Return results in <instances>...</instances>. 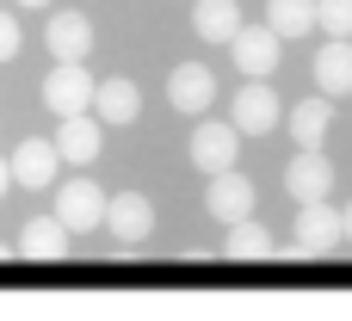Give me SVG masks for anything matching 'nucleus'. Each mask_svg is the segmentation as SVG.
<instances>
[{
  "mask_svg": "<svg viewBox=\"0 0 352 321\" xmlns=\"http://www.w3.org/2000/svg\"><path fill=\"white\" fill-rule=\"evenodd\" d=\"M93 74H87V62H56L50 74H43V105H50V118H74V111H93Z\"/></svg>",
  "mask_w": 352,
  "mask_h": 321,
  "instance_id": "nucleus-1",
  "label": "nucleus"
},
{
  "mask_svg": "<svg viewBox=\"0 0 352 321\" xmlns=\"http://www.w3.org/2000/svg\"><path fill=\"white\" fill-rule=\"evenodd\" d=\"M229 56H235V68H241L248 80H266V74L278 68V56H285V37H278L272 25H241V31L229 37Z\"/></svg>",
  "mask_w": 352,
  "mask_h": 321,
  "instance_id": "nucleus-2",
  "label": "nucleus"
},
{
  "mask_svg": "<svg viewBox=\"0 0 352 321\" xmlns=\"http://www.w3.org/2000/svg\"><path fill=\"white\" fill-rule=\"evenodd\" d=\"M56 155H62V167H93L99 161V148H105V124L93 118V111H74V118H56Z\"/></svg>",
  "mask_w": 352,
  "mask_h": 321,
  "instance_id": "nucleus-3",
  "label": "nucleus"
},
{
  "mask_svg": "<svg viewBox=\"0 0 352 321\" xmlns=\"http://www.w3.org/2000/svg\"><path fill=\"white\" fill-rule=\"evenodd\" d=\"M6 167H12V186H25V192H50L56 173H62V155H56L50 136H25V142L12 148Z\"/></svg>",
  "mask_w": 352,
  "mask_h": 321,
  "instance_id": "nucleus-4",
  "label": "nucleus"
},
{
  "mask_svg": "<svg viewBox=\"0 0 352 321\" xmlns=\"http://www.w3.org/2000/svg\"><path fill=\"white\" fill-rule=\"evenodd\" d=\"M278 93L266 87V80H248L241 93H235V105H229V124L241 130V136H272L278 130Z\"/></svg>",
  "mask_w": 352,
  "mask_h": 321,
  "instance_id": "nucleus-5",
  "label": "nucleus"
},
{
  "mask_svg": "<svg viewBox=\"0 0 352 321\" xmlns=\"http://www.w3.org/2000/svg\"><path fill=\"white\" fill-rule=\"evenodd\" d=\"M56 192V217L68 223V235H93L105 223V198L93 179H68V186H50Z\"/></svg>",
  "mask_w": 352,
  "mask_h": 321,
  "instance_id": "nucleus-6",
  "label": "nucleus"
},
{
  "mask_svg": "<svg viewBox=\"0 0 352 321\" xmlns=\"http://www.w3.org/2000/svg\"><path fill=\"white\" fill-rule=\"evenodd\" d=\"M105 229H111V241H124V247L148 241V235H155V204H148V192H118V198H105Z\"/></svg>",
  "mask_w": 352,
  "mask_h": 321,
  "instance_id": "nucleus-7",
  "label": "nucleus"
},
{
  "mask_svg": "<svg viewBox=\"0 0 352 321\" xmlns=\"http://www.w3.org/2000/svg\"><path fill=\"white\" fill-rule=\"evenodd\" d=\"M210 99H217V74H210L204 62H179V68L167 74V105H173V111L204 118V111H210Z\"/></svg>",
  "mask_w": 352,
  "mask_h": 321,
  "instance_id": "nucleus-8",
  "label": "nucleus"
},
{
  "mask_svg": "<svg viewBox=\"0 0 352 321\" xmlns=\"http://www.w3.org/2000/svg\"><path fill=\"white\" fill-rule=\"evenodd\" d=\"M204 210L229 229V223H241V217H254V179L248 173H235V167H223V173H210V192H204Z\"/></svg>",
  "mask_w": 352,
  "mask_h": 321,
  "instance_id": "nucleus-9",
  "label": "nucleus"
},
{
  "mask_svg": "<svg viewBox=\"0 0 352 321\" xmlns=\"http://www.w3.org/2000/svg\"><path fill=\"white\" fill-rule=\"evenodd\" d=\"M235 155H241V130L235 124H198L192 130V167L204 179L223 173V167H235Z\"/></svg>",
  "mask_w": 352,
  "mask_h": 321,
  "instance_id": "nucleus-10",
  "label": "nucleus"
},
{
  "mask_svg": "<svg viewBox=\"0 0 352 321\" xmlns=\"http://www.w3.org/2000/svg\"><path fill=\"white\" fill-rule=\"evenodd\" d=\"M285 192H291L297 204L328 198V192H334V161H328L322 148H297V155H291V167H285Z\"/></svg>",
  "mask_w": 352,
  "mask_h": 321,
  "instance_id": "nucleus-11",
  "label": "nucleus"
},
{
  "mask_svg": "<svg viewBox=\"0 0 352 321\" xmlns=\"http://www.w3.org/2000/svg\"><path fill=\"white\" fill-rule=\"evenodd\" d=\"M340 241H346L340 210H334L328 198H309V204L297 210V254H328V247H340Z\"/></svg>",
  "mask_w": 352,
  "mask_h": 321,
  "instance_id": "nucleus-12",
  "label": "nucleus"
},
{
  "mask_svg": "<svg viewBox=\"0 0 352 321\" xmlns=\"http://www.w3.org/2000/svg\"><path fill=\"white\" fill-rule=\"evenodd\" d=\"M136 111H142V93H136V80L111 74V80H99V87H93V118H99L105 130H124V124H136Z\"/></svg>",
  "mask_w": 352,
  "mask_h": 321,
  "instance_id": "nucleus-13",
  "label": "nucleus"
},
{
  "mask_svg": "<svg viewBox=\"0 0 352 321\" xmlns=\"http://www.w3.org/2000/svg\"><path fill=\"white\" fill-rule=\"evenodd\" d=\"M43 43H50L56 62H87V49H93V19H87V12H50Z\"/></svg>",
  "mask_w": 352,
  "mask_h": 321,
  "instance_id": "nucleus-14",
  "label": "nucleus"
},
{
  "mask_svg": "<svg viewBox=\"0 0 352 321\" xmlns=\"http://www.w3.org/2000/svg\"><path fill=\"white\" fill-rule=\"evenodd\" d=\"M285 124H291V142H297V148H322L328 130H334V99H328V93H309V99L291 105Z\"/></svg>",
  "mask_w": 352,
  "mask_h": 321,
  "instance_id": "nucleus-15",
  "label": "nucleus"
},
{
  "mask_svg": "<svg viewBox=\"0 0 352 321\" xmlns=\"http://www.w3.org/2000/svg\"><path fill=\"white\" fill-rule=\"evenodd\" d=\"M316 93H328V99L352 93V37H328L316 49Z\"/></svg>",
  "mask_w": 352,
  "mask_h": 321,
  "instance_id": "nucleus-16",
  "label": "nucleus"
},
{
  "mask_svg": "<svg viewBox=\"0 0 352 321\" xmlns=\"http://www.w3.org/2000/svg\"><path fill=\"white\" fill-rule=\"evenodd\" d=\"M68 241H74V235H68V223H62V217H31V223L19 229V254H25V260H37V266H43V260H62V254H68Z\"/></svg>",
  "mask_w": 352,
  "mask_h": 321,
  "instance_id": "nucleus-17",
  "label": "nucleus"
},
{
  "mask_svg": "<svg viewBox=\"0 0 352 321\" xmlns=\"http://www.w3.org/2000/svg\"><path fill=\"white\" fill-rule=\"evenodd\" d=\"M192 31H198V43H229L241 31V6L235 0H192Z\"/></svg>",
  "mask_w": 352,
  "mask_h": 321,
  "instance_id": "nucleus-18",
  "label": "nucleus"
},
{
  "mask_svg": "<svg viewBox=\"0 0 352 321\" xmlns=\"http://www.w3.org/2000/svg\"><path fill=\"white\" fill-rule=\"evenodd\" d=\"M223 254H229V260H272V229L254 223V217H241V223H229Z\"/></svg>",
  "mask_w": 352,
  "mask_h": 321,
  "instance_id": "nucleus-19",
  "label": "nucleus"
},
{
  "mask_svg": "<svg viewBox=\"0 0 352 321\" xmlns=\"http://www.w3.org/2000/svg\"><path fill=\"white\" fill-rule=\"evenodd\" d=\"M266 25L291 43V37H309L316 31V0H266Z\"/></svg>",
  "mask_w": 352,
  "mask_h": 321,
  "instance_id": "nucleus-20",
  "label": "nucleus"
},
{
  "mask_svg": "<svg viewBox=\"0 0 352 321\" xmlns=\"http://www.w3.org/2000/svg\"><path fill=\"white\" fill-rule=\"evenodd\" d=\"M316 31L322 37H352V0H316Z\"/></svg>",
  "mask_w": 352,
  "mask_h": 321,
  "instance_id": "nucleus-21",
  "label": "nucleus"
},
{
  "mask_svg": "<svg viewBox=\"0 0 352 321\" xmlns=\"http://www.w3.org/2000/svg\"><path fill=\"white\" fill-rule=\"evenodd\" d=\"M19 49H25V31H19V19H12V12H0V62H12Z\"/></svg>",
  "mask_w": 352,
  "mask_h": 321,
  "instance_id": "nucleus-22",
  "label": "nucleus"
},
{
  "mask_svg": "<svg viewBox=\"0 0 352 321\" xmlns=\"http://www.w3.org/2000/svg\"><path fill=\"white\" fill-rule=\"evenodd\" d=\"M6 192H12V167L0 161V198H6Z\"/></svg>",
  "mask_w": 352,
  "mask_h": 321,
  "instance_id": "nucleus-23",
  "label": "nucleus"
},
{
  "mask_svg": "<svg viewBox=\"0 0 352 321\" xmlns=\"http://www.w3.org/2000/svg\"><path fill=\"white\" fill-rule=\"evenodd\" d=\"M340 229H346V241H352V204H346V210H340Z\"/></svg>",
  "mask_w": 352,
  "mask_h": 321,
  "instance_id": "nucleus-24",
  "label": "nucleus"
},
{
  "mask_svg": "<svg viewBox=\"0 0 352 321\" xmlns=\"http://www.w3.org/2000/svg\"><path fill=\"white\" fill-rule=\"evenodd\" d=\"M19 6H50V0H19Z\"/></svg>",
  "mask_w": 352,
  "mask_h": 321,
  "instance_id": "nucleus-25",
  "label": "nucleus"
}]
</instances>
